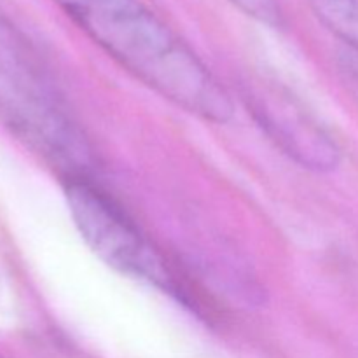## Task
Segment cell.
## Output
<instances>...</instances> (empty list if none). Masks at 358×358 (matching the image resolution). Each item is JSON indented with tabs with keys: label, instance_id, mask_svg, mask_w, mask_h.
<instances>
[{
	"label": "cell",
	"instance_id": "6da1fadb",
	"mask_svg": "<svg viewBox=\"0 0 358 358\" xmlns=\"http://www.w3.org/2000/svg\"><path fill=\"white\" fill-rule=\"evenodd\" d=\"M73 23L136 80L206 122L234 115L231 93L142 0H55Z\"/></svg>",
	"mask_w": 358,
	"mask_h": 358
},
{
	"label": "cell",
	"instance_id": "7a4b0ae2",
	"mask_svg": "<svg viewBox=\"0 0 358 358\" xmlns=\"http://www.w3.org/2000/svg\"><path fill=\"white\" fill-rule=\"evenodd\" d=\"M63 189L77 231L100 261L121 275L156 287L178 303L198 306L194 294L163 252L93 178H65Z\"/></svg>",
	"mask_w": 358,
	"mask_h": 358
},
{
	"label": "cell",
	"instance_id": "3957f363",
	"mask_svg": "<svg viewBox=\"0 0 358 358\" xmlns=\"http://www.w3.org/2000/svg\"><path fill=\"white\" fill-rule=\"evenodd\" d=\"M0 126L58 170L62 178L91 177V150L83 133L44 93L0 69Z\"/></svg>",
	"mask_w": 358,
	"mask_h": 358
},
{
	"label": "cell",
	"instance_id": "277c9868",
	"mask_svg": "<svg viewBox=\"0 0 358 358\" xmlns=\"http://www.w3.org/2000/svg\"><path fill=\"white\" fill-rule=\"evenodd\" d=\"M241 94L259 128L301 168L325 173L339 166L336 140L287 91L268 83H245Z\"/></svg>",
	"mask_w": 358,
	"mask_h": 358
},
{
	"label": "cell",
	"instance_id": "5b68a950",
	"mask_svg": "<svg viewBox=\"0 0 358 358\" xmlns=\"http://www.w3.org/2000/svg\"><path fill=\"white\" fill-rule=\"evenodd\" d=\"M0 69L44 93L56 94L48 70L31 42L0 9Z\"/></svg>",
	"mask_w": 358,
	"mask_h": 358
},
{
	"label": "cell",
	"instance_id": "8992f818",
	"mask_svg": "<svg viewBox=\"0 0 358 358\" xmlns=\"http://www.w3.org/2000/svg\"><path fill=\"white\" fill-rule=\"evenodd\" d=\"M322 23L358 51V0H310Z\"/></svg>",
	"mask_w": 358,
	"mask_h": 358
},
{
	"label": "cell",
	"instance_id": "52a82bcc",
	"mask_svg": "<svg viewBox=\"0 0 358 358\" xmlns=\"http://www.w3.org/2000/svg\"><path fill=\"white\" fill-rule=\"evenodd\" d=\"M234 7L268 27H282L283 14L278 0H229Z\"/></svg>",
	"mask_w": 358,
	"mask_h": 358
}]
</instances>
